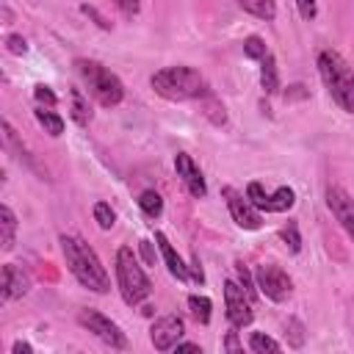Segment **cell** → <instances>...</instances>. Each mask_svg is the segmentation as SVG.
I'll return each instance as SVG.
<instances>
[{
    "instance_id": "8fae6325",
    "label": "cell",
    "mask_w": 354,
    "mask_h": 354,
    "mask_svg": "<svg viewBox=\"0 0 354 354\" xmlns=\"http://www.w3.org/2000/svg\"><path fill=\"white\" fill-rule=\"evenodd\" d=\"M185 335V321L180 315H160L149 326V343L158 351H171Z\"/></svg>"
},
{
    "instance_id": "60d3db41",
    "label": "cell",
    "mask_w": 354,
    "mask_h": 354,
    "mask_svg": "<svg viewBox=\"0 0 354 354\" xmlns=\"http://www.w3.org/2000/svg\"><path fill=\"white\" fill-rule=\"evenodd\" d=\"M174 348H177V351H202V348H199V343H188V340H180Z\"/></svg>"
},
{
    "instance_id": "b9f144b4",
    "label": "cell",
    "mask_w": 354,
    "mask_h": 354,
    "mask_svg": "<svg viewBox=\"0 0 354 354\" xmlns=\"http://www.w3.org/2000/svg\"><path fill=\"white\" fill-rule=\"evenodd\" d=\"M3 17H6V25L11 22V11H8V6H3Z\"/></svg>"
},
{
    "instance_id": "5b68a950",
    "label": "cell",
    "mask_w": 354,
    "mask_h": 354,
    "mask_svg": "<svg viewBox=\"0 0 354 354\" xmlns=\"http://www.w3.org/2000/svg\"><path fill=\"white\" fill-rule=\"evenodd\" d=\"M116 285H119L124 304H130V307L141 304L152 293V282L144 274V268L130 246H119V252H116Z\"/></svg>"
},
{
    "instance_id": "ac0fdd59",
    "label": "cell",
    "mask_w": 354,
    "mask_h": 354,
    "mask_svg": "<svg viewBox=\"0 0 354 354\" xmlns=\"http://www.w3.org/2000/svg\"><path fill=\"white\" fill-rule=\"evenodd\" d=\"M17 243V213L8 205H0V246L3 252H11Z\"/></svg>"
},
{
    "instance_id": "1f68e13d",
    "label": "cell",
    "mask_w": 354,
    "mask_h": 354,
    "mask_svg": "<svg viewBox=\"0 0 354 354\" xmlns=\"http://www.w3.org/2000/svg\"><path fill=\"white\" fill-rule=\"evenodd\" d=\"M33 97H36L39 105H47V108H53V105L58 102L55 91H53L50 86H44V83H36V86H33Z\"/></svg>"
},
{
    "instance_id": "5bb4252c",
    "label": "cell",
    "mask_w": 354,
    "mask_h": 354,
    "mask_svg": "<svg viewBox=\"0 0 354 354\" xmlns=\"http://www.w3.org/2000/svg\"><path fill=\"white\" fill-rule=\"evenodd\" d=\"M174 169H177V177L183 180V185L188 188V194H191V196L202 199V196L207 194L205 177H202L199 166L194 163V158H191L188 152H177V155H174Z\"/></svg>"
},
{
    "instance_id": "52a82bcc",
    "label": "cell",
    "mask_w": 354,
    "mask_h": 354,
    "mask_svg": "<svg viewBox=\"0 0 354 354\" xmlns=\"http://www.w3.org/2000/svg\"><path fill=\"white\" fill-rule=\"evenodd\" d=\"M246 196L257 210H266V213H285L296 205V194L290 185H279L274 194H266V188L257 180H252L246 185Z\"/></svg>"
},
{
    "instance_id": "277c9868",
    "label": "cell",
    "mask_w": 354,
    "mask_h": 354,
    "mask_svg": "<svg viewBox=\"0 0 354 354\" xmlns=\"http://www.w3.org/2000/svg\"><path fill=\"white\" fill-rule=\"evenodd\" d=\"M75 69L80 75V80L86 83L88 94L102 105V108H113L124 100V86L122 80L105 69L100 61H91V58H75Z\"/></svg>"
},
{
    "instance_id": "d6986e66",
    "label": "cell",
    "mask_w": 354,
    "mask_h": 354,
    "mask_svg": "<svg viewBox=\"0 0 354 354\" xmlns=\"http://www.w3.org/2000/svg\"><path fill=\"white\" fill-rule=\"evenodd\" d=\"M69 116H72L80 127H86V124L94 119L91 105H88V97H86L80 88H69Z\"/></svg>"
},
{
    "instance_id": "7402d4cb",
    "label": "cell",
    "mask_w": 354,
    "mask_h": 354,
    "mask_svg": "<svg viewBox=\"0 0 354 354\" xmlns=\"http://www.w3.org/2000/svg\"><path fill=\"white\" fill-rule=\"evenodd\" d=\"M33 116H36V122L44 127V133H50L53 138H58V136L64 133V119H61L55 111H50V108H41V105H39V108L33 111Z\"/></svg>"
},
{
    "instance_id": "9c48e42d",
    "label": "cell",
    "mask_w": 354,
    "mask_h": 354,
    "mask_svg": "<svg viewBox=\"0 0 354 354\" xmlns=\"http://www.w3.org/2000/svg\"><path fill=\"white\" fill-rule=\"evenodd\" d=\"M221 196H224V202H227V207H230L232 221H235L241 230H260V227H263V216H260V210L249 202L246 194L235 191L232 185H224V188H221Z\"/></svg>"
},
{
    "instance_id": "d590c367",
    "label": "cell",
    "mask_w": 354,
    "mask_h": 354,
    "mask_svg": "<svg viewBox=\"0 0 354 354\" xmlns=\"http://www.w3.org/2000/svg\"><path fill=\"white\" fill-rule=\"evenodd\" d=\"M224 351H232V354H238V351H243V343L238 340V332H235V326L227 332V337H224Z\"/></svg>"
},
{
    "instance_id": "4316f807",
    "label": "cell",
    "mask_w": 354,
    "mask_h": 354,
    "mask_svg": "<svg viewBox=\"0 0 354 354\" xmlns=\"http://www.w3.org/2000/svg\"><path fill=\"white\" fill-rule=\"evenodd\" d=\"M91 213H94V221H97L100 230H111L116 224V213H113V207L108 202H94Z\"/></svg>"
},
{
    "instance_id": "d4e9b609",
    "label": "cell",
    "mask_w": 354,
    "mask_h": 354,
    "mask_svg": "<svg viewBox=\"0 0 354 354\" xmlns=\"http://www.w3.org/2000/svg\"><path fill=\"white\" fill-rule=\"evenodd\" d=\"M188 310H191V315H194L199 324H207V321H210V310H213V301H210L207 296L191 293V296H188Z\"/></svg>"
},
{
    "instance_id": "ba28073f",
    "label": "cell",
    "mask_w": 354,
    "mask_h": 354,
    "mask_svg": "<svg viewBox=\"0 0 354 354\" xmlns=\"http://www.w3.org/2000/svg\"><path fill=\"white\" fill-rule=\"evenodd\" d=\"M254 279H257V290L266 296V299H271V301H285L288 296H290V290H293V282H290V277L279 268V266H274V263H266V266H257V271H254Z\"/></svg>"
},
{
    "instance_id": "d6a6232c",
    "label": "cell",
    "mask_w": 354,
    "mask_h": 354,
    "mask_svg": "<svg viewBox=\"0 0 354 354\" xmlns=\"http://www.w3.org/2000/svg\"><path fill=\"white\" fill-rule=\"evenodd\" d=\"M282 97H285V102H299V100H307V97H310V88H307L304 83H290V86L282 91Z\"/></svg>"
},
{
    "instance_id": "484cf974",
    "label": "cell",
    "mask_w": 354,
    "mask_h": 354,
    "mask_svg": "<svg viewBox=\"0 0 354 354\" xmlns=\"http://www.w3.org/2000/svg\"><path fill=\"white\" fill-rule=\"evenodd\" d=\"M285 337H288V346H290V348H301V346H304V337H307V335H304V324L290 315V318L285 321Z\"/></svg>"
},
{
    "instance_id": "f1b7e54d",
    "label": "cell",
    "mask_w": 354,
    "mask_h": 354,
    "mask_svg": "<svg viewBox=\"0 0 354 354\" xmlns=\"http://www.w3.org/2000/svg\"><path fill=\"white\" fill-rule=\"evenodd\" d=\"M279 238L285 241V246H288L293 254L301 252V235H299V224H296V221H288V224L279 230Z\"/></svg>"
},
{
    "instance_id": "7c38bea8",
    "label": "cell",
    "mask_w": 354,
    "mask_h": 354,
    "mask_svg": "<svg viewBox=\"0 0 354 354\" xmlns=\"http://www.w3.org/2000/svg\"><path fill=\"white\" fill-rule=\"evenodd\" d=\"M324 196H326V207L332 210V216L337 218V224L354 241V199H351V194L346 188H340V185H329Z\"/></svg>"
},
{
    "instance_id": "3957f363",
    "label": "cell",
    "mask_w": 354,
    "mask_h": 354,
    "mask_svg": "<svg viewBox=\"0 0 354 354\" xmlns=\"http://www.w3.org/2000/svg\"><path fill=\"white\" fill-rule=\"evenodd\" d=\"M315 64L329 97L346 113H354V69L346 64V58L337 50H321Z\"/></svg>"
},
{
    "instance_id": "e0dca14e",
    "label": "cell",
    "mask_w": 354,
    "mask_h": 354,
    "mask_svg": "<svg viewBox=\"0 0 354 354\" xmlns=\"http://www.w3.org/2000/svg\"><path fill=\"white\" fill-rule=\"evenodd\" d=\"M199 111H202V116H205L210 124H216V127L227 124V108H224V102L213 94V88L199 100Z\"/></svg>"
},
{
    "instance_id": "4dcf8cb0",
    "label": "cell",
    "mask_w": 354,
    "mask_h": 354,
    "mask_svg": "<svg viewBox=\"0 0 354 354\" xmlns=\"http://www.w3.org/2000/svg\"><path fill=\"white\" fill-rule=\"evenodd\" d=\"M80 14H83V17H88V19H91V22H94L100 30H111V28H113V25L108 22V17H105L100 8L88 6V3H80Z\"/></svg>"
},
{
    "instance_id": "ab89813d",
    "label": "cell",
    "mask_w": 354,
    "mask_h": 354,
    "mask_svg": "<svg viewBox=\"0 0 354 354\" xmlns=\"http://www.w3.org/2000/svg\"><path fill=\"white\" fill-rule=\"evenodd\" d=\"M11 351H14V354H30V351H33V346H30V343H22V340H17V343L11 346Z\"/></svg>"
},
{
    "instance_id": "30bf717a",
    "label": "cell",
    "mask_w": 354,
    "mask_h": 354,
    "mask_svg": "<svg viewBox=\"0 0 354 354\" xmlns=\"http://www.w3.org/2000/svg\"><path fill=\"white\" fill-rule=\"evenodd\" d=\"M224 310H227V318L235 329H243L252 324L254 313H252V299L243 293V288L235 282V279H227L224 282Z\"/></svg>"
},
{
    "instance_id": "cb8c5ba5",
    "label": "cell",
    "mask_w": 354,
    "mask_h": 354,
    "mask_svg": "<svg viewBox=\"0 0 354 354\" xmlns=\"http://www.w3.org/2000/svg\"><path fill=\"white\" fill-rule=\"evenodd\" d=\"M235 282L243 288V293H246L252 301L260 296V290H257V279H254V274H252L243 263H235Z\"/></svg>"
},
{
    "instance_id": "603a6c76",
    "label": "cell",
    "mask_w": 354,
    "mask_h": 354,
    "mask_svg": "<svg viewBox=\"0 0 354 354\" xmlns=\"http://www.w3.org/2000/svg\"><path fill=\"white\" fill-rule=\"evenodd\" d=\"M138 207H141V213H144V216L158 218V216L163 213V196H160L158 191L147 188V191H141V194H138Z\"/></svg>"
},
{
    "instance_id": "8d00e7d4",
    "label": "cell",
    "mask_w": 354,
    "mask_h": 354,
    "mask_svg": "<svg viewBox=\"0 0 354 354\" xmlns=\"http://www.w3.org/2000/svg\"><path fill=\"white\" fill-rule=\"evenodd\" d=\"M113 6H116L124 17H136V14H138V8H141V3H138V0H113Z\"/></svg>"
},
{
    "instance_id": "6da1fadb",
    "label": "cell",
    "mask_w": 354,
    "mask_h": 354,
    "mask_svg": "<svg viewBox=\"0 0 354 354\" xmlns=\"http://www.w3.org/2000/svg\"><path fill=\"white\" fill-rule=\"evenodd\" d=\"M61 243V252H64V260H66V268L69 274L88 290L94 293H108L111 290V277L105 271V266L100 263L97 252L77 235H61L58 238Z\"/></svg>"
},
{
    "instance_id": "2e32d148",
    "label": "cell",
    "mask_w": 354,
    "mask_h": 354,
    "mask_svg": "<svg viewBox=\"0 0 354 354\" xmlns=\"http://www.w3.org/2000/svg\"><path fill=\"white\" fill-rule=\"evenodd\" d=\"M3 141H6V149H11V152H14V158L25 160V163H28V169H33L36 174H41V180H44V171L36 166V160L30 158V152L25 149V144L17 138V130L11 127V122H8V119H3Z\"/></svg>"
},
{
    "instance_id": "7a4b0ae2",
    "label": "cell",
    "mask_w": 354,
    "mask_h": 354,
    "mask_svg": "<svg viewBox=\"0 0 354 354\" xmlns=\"http://www.w3.org/2000/svg\"><path fill=\"white\" fill-rule=\"evenodd\" d=\"M149 86L158 97L169 102H185V100H202L210 86L194 66H163L149 77Z\"/></svg>"
},
{
    "instance_id": "e575fe53",
    "label": "cell",
    "mask_w": 354,
    "mask_h": 354,
    "mask_svg": "<svg viewBox=\"0 0 354 354\" xmlns=\"http://www.w3.org/2000/svg\"><path fill=\"white\" fill-rule=\"evenodd\" d=\"M296 8L301 14V19H315L318 17V0H296Z\"/></svg>"
},
{
    "instance_id": "f35d334b",
    "label": "cell",
    "mask_w": 354,
    "mask_h": 354,
    "mask_svg": "<svg viewBox=\"0 0 354 354\" xmlns=\"http://www.w3.org/2000/svg\"><path fill=\"white\" fill-rule=\"evenodd\" d=\"M188 279H194L196 285L205 282V271H202V266H199V257H191V263H188Z\"/></svg>"
},
{
    "instance_id": "9a60e30c",
    "label": "cell",
    "mask_w": 354,
    "mask_h": 354,
    "mask_svg": "<svg viewBox=\"0 0 354 354\" xmlns=\"http://www.w3.org/2000/svg\"><path fill=\"white\" fill-rule=\"evenodd\" d=\"M155 243H158V249H160V257H163L169 274H171L174 279H180V282H185V279H188V266H185L183 257L174 252V246L169 243V238H166L163 232H155Z\"/></svg>"
},
{
    "instance_id": "74e56055",
    "label": "cell",
    "mask_w": 354,
    "mask_h": 354,
    "mask_svg": "<svg viewBox=\"0 0 354 354\" xmlns=\"http://www.w3.org/2000/svg\"><path fill=\"white\" fill-rule=\"evenodd\" d=\"M138 252H141V260L147 266H155V249H152V241H138Z\"/></svg>"
},
{
    "instance_id": "4fadbf2b",
    "label": "cell",
    "mask_w": 354,
    "mask_h": 354,
    "mask_svg": "<svg viewBox=\"0 0 354 354\" xmlns=\"http://www.w3.org/2000/svg\"><path fill=\"white\" fill-rule=\"evenodd\" d=\"M28 290H30V277L22 268L6 263L0 268V301L6 304V301H14V299H22Z\"/></svg>"
},
{
    "instance_id": "8992f818",
    "label": "cell",
    "mask_w": 354,
    "mask_h": 354,
    "mask_svg": "<svg viewBox=\"0 0 354 354\" xmlns=\"http://www.w3.org/2000/svg\"><path fill=\"white\" fill-rule=\"evenodd\" d=\"M77 324L83 326V329H88L97 340H102L105 346H111V348H116V351H124L127 348V337H124V332L119 329V324H113L108 315H102V313H97V310H80L77 313Z\"/></svg>"
},
{
    "instance_id": "ffe728a7",
    "label": "cell",
    "mask_w": 354,
    "mask_h": 354,
    "mask_svg": "<svg viewBox=\"0 0 354 354\" xmlns=\"http://www.w3.org/2000/svg\"><path fill=\"white\" fill-rule=\"evenodd\" d=\"M260 86L266 94H277L279 91V69H277V58L268 53L260 61Z\"/></svg>"
},
{
    "instance_id": "836d02e7",
    "label": "cell",
    "mask_w": 354,
    "mask_h": 354,
    "mask_svg": "<svg viewBox=\"0 0 354 354\" xmlns=\"http://www.w3.org/2000/svg\"><path fill=\"white\" fill-rule=\"evenodd\" d=\"M6 50H8L11 55H25V53H28V41H25L19 33H8V36H6Z\"/></svg>"
},
{
    "instance_id": "83f0119b",
    "label": "cell",
    "mask_w": 354,
    "mask_h": 354,
    "mask_svg": "<svg viewBox=\"0 0 354 354\" xmlns=\"http://www.w3.org/2000/svg\"><path fill=\"white\" fill-rule=\"evenodd\" d=\"M249 348L257 351V354H266V351H282V346H279L274 337H268L266 332H252V337H249Z\"/></svg>"
},
{
    "instance_id": "f546056e",
    "label": "cell",
    "mask_w": 354,
    "mask_h": 354,
    "mask_svg": "<svg viewBox=\"0 0 354 354\" xmlns=\"http://www.w3.org/2000/svg\"><path fill=\"white\" fill-rule=\"evenodd\" d=\"M243 55L252 58V61H263V58L268 55L266 41H263L260 36H246V39H243Z\"/></svg>"
},
{
    "instance_id": "44dd1931",
    "label": "cell",
    "mask_w": 354,
    "mask_h": 354,
    "mask_svg": "<svg viewBox=\"0 0 354 354\" xmlns=\"http://www.w3.org/2000/svg\"><path fill=\"white\" fill-rule=\"evenodd\" d=\"M238 6L246 14H252L257 19H266V22H271L277 17V3L274 0H238Z\"/></svg>"
}]
</instances>
